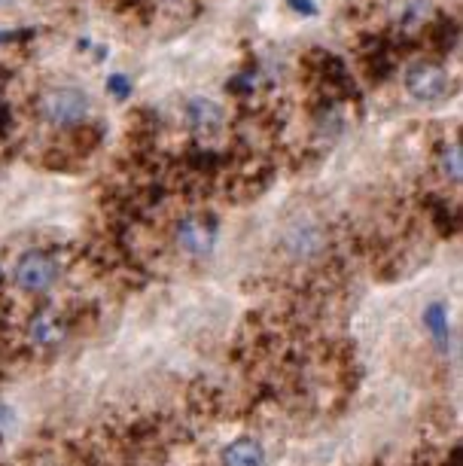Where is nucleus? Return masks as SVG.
<instances>
[{
	"label": "nucleus",
	"instance_id": "nucleus-2",
	"mask_svg": "<svg viewBox=\"0 0 463 466\" xmlns=\"http://www.w3.org/2000/svg\"><path fill=\"white\" fill-rule=\"evenodd\" d=\"M403 86H406V92L421 104L445 101L454 92L451 74L442 65H436V61H415V65L406 70Z\"/></svg>",
	"mask_w": 463,
	"mask_h": 466
},
{
	"label": "nucleus",
	"instance_id": "nucleus-12",
	"mask_svg": "<svg viewBox=\"0 0 463 466\" xmlns=\"http://www.w3.org/2000/svg\"><path fill=\"white\" fill-rule=\"evenodd\" d=\"M6 420H10V411H6L4 406H0V427H4V424H6Z\"/></svg>",
	"mask_w": 463,
	"mask_h": 466
},
{
	"label": "nucleus",
	"instance_id": "nucleus-3",
	"mask_svg": "<svg viewBox=\"0 0 463 466\" xmlns=\"http://www.w3.org/2000/svg\"><path fill=\"white\" fill-rule=\"evenodd\" d=\"M40 116L55 128H74L89 116V95L71 86H61L43 95L40 101Z\"/></svg>",
	"mask_w": 463,
	"mask_h": 466
},
{
	"label": "nucleus",
	"instance_id": "nucleus-5",
	"mask_svg": "<svg viewBox=\"0 0 463 466\" xmlns=\"http://www.w3.org/2000/svg\"><path fill=\"white\" fill-rule=\"evenodd\" d=\"M284 248L296 259H311L327 248V232H323L320 223H314V219H299V223H293L287 228Z\"/></svg>",
	"mask_w": 463,
	"mask_h": 466
},
{
	"label": "nucleus",
	"instance_id": "nucleus-4",
	"mask_svg": "<svg viewBox=\"0 0 463 466\" xmlns=\"http://www.w3.org/2000/svg\"><path fill=\"white\" fill-rule=\"evenodd\" d=\"M174 238H177V248L189 257H207L214 250L216 241V228L214 223H207L205 217H183L177 219V228H174Z\"/></svg>",
	"mask_w": 463,
	"mask_h": 466
},
{
	"label": "nucleus",
	"instance_id": "nucleus-11",
	"mask_svg": "<svg viewBox=\"0 0 463 466\" xmlns=\"http://www.w3.org/2000/svg\"><path fill=\"white\" fill-rule=\"evenodd\" d=\"M107 92L110 95H116V98H128L131 95V83H128V76H122V74H113L110 80H107Z\"/></svg>",
	"mask_w": 463,
	"mask_h": 466
},
{
	"label": "nucleus",
	"instance_id": "nucleus-8",
	"mask_svg": "<svg viewBox=\"0 0 463 466\" xmlns=\"http://www.w3.org/2000/svg\"><path fill=\"white\" fill-rule=\"evenodd\" d=\"M266 463V448L257 439L244 436L223 448V466H262Z\"/></svg>",
	"mask_w": 463,
	"mask_h": 466
},
{
	"label": "nucleus",
	"instance_id": "nucleus-7",
	"mask_svg": "<svg viewBox=\"0 0 463 466\" xmlns=\"http://www.w3.org/2000/svg\"><path fill=\"white\" fill-rule=\"evenodd\" d=\"M28 336H31L34 345L55 348L67 336V323L55 311H40V314H34V320H31V327H28Z\"/></svg>",
	"mask_w": 463,
	"mask_h": 466
},
{
	"label": "nucleus",
	"instance_id": "nucleus-10",
	"mask_svg": "<svg viewBox=\"0 0 463 466\" xmlns=\"http://www.w3.org/2000/svg\"><path fill=\"white\" fill-rule=\"evenodd\" d=\"M439 174H442L445 180L460 183L463 156H460V147H458V144H445V147L439 149Z\"/></svg>",
	"mask_w": 463,
	"mask_h": 466
},
{
	"label": "nucleus",
	"instance_id": "nucleus-1",
	"mask_svg": "<svg viewBox=\"0 0 463 466\" xmlns=\"http://www.w3.org/2000/svg\"><path fill=\"white\" fill-rule=\"evenodd\" d=\"M58 278L61 266L49 250H25L13 266V284L31 296L46 293V289L55 287Z\"/></svg>",
	"mask_w": 463,
	"mask_h": 466
},
{
	"label": "nucleus",
	"instance_id": "nucleus-9",
	"mask_svg": "<svg viewBox=\"0 0 463 466\" xmlns=\"http://www.w3.org/2000/svg\"><path fill=\"white\" fill-rule=\"evenodd\" d=\"M424 327L430 329V336L439 341V348H448L451 341V327H448V308H445L442 302H433L427 305L424 311Z\"/></svg>",
	"mask_w": 463,
	"mask_h": 466
},
{
	"label": "nucleus",
	"instance_id": "nucleus-6",
	"mask_svg": "<svg viewBox=\"0 0 463 466\" xmlns=\"http://www.w3.org/2000/svg\"><path fill=\"white\" fill-rule=\"evenodd\" d=\"M186 122L192 131L205 137H214L223 131V107L211 98H192L186 104Z\"/></svg>",
	"mask_w": 463,
	"mask_h": 466
}]
</instances>
